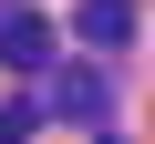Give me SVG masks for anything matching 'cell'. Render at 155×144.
Returning a JSON list of instances; mask_svg holds the SVG:
<instances>
[{
  "label": "cell",
  "instance_id": "cell-1",
  "mask_svg": "<svg viewBox=\"0 0 155 144\" xmlns=\"http://www.w3.org/2000/svg\"><path fill=\"white\" fill-rule=\"evenodd\" d=\"M41 103L62 113V124H104V72H83V62H41Z\"/></svg>",
  "mask_w": 155,
  "mask_h": 144
},
{
  "label": "cell",
  "instance_id": "cell-2",
  "mask_svg": "<svg viewBox=\"0 0 155 144\" xmlns=\"http://www.w3.org/2000/svg\"><path fill=\"white\" fill-rule=\"evenodd\" d=\"M0 62H11V72H41L52 62V21L41 11H0Z\"/></svg>",
  "mask_w": 155,
  "mask_h": 144
},
{
  "label": "cell",
  "instance_id": "cell-3",
  "mask_svg": "<svg viewBox=\"0 0 155 144\" xmlns=\"http://www.w3.org/2000/svg\"><path fill=\"white\" fill-rule=\"evenodd\" d=\"M72 31H83L93 52H114V41H134V0H83V21H72Z\"/></svg>",
  "mask_w": 155,
  "mask_h": 144
},
{
  "label": "cell",
  "instance_id": "cell-4",
  "mask_svg": "<svg viewBox=\"0 0 155 144\" xmlns=\"http://www.w3.org/2000/svg\"><path fill=\"white\" fill-rule=\"evenodd\" d=\"M31 124H41L31 103H0V144H31Z\"/></svg>",
  "mask_w": 155,
  "mask_h": 144
},
{
  "label": "cell",
  "instance_id": "cell-5",
  "mask_svg": "<svg viewBox=\"0 0 155 144\" xmlns=\"http://www.w3.org/2000/svg\"><path fill=\"white\" fill-rule=\"evenodd\" d=\"M104 144H124V134H104Z\"/></svg>",
  "mask_w": 155,
  "mask_h": 144
}]
</instances>
